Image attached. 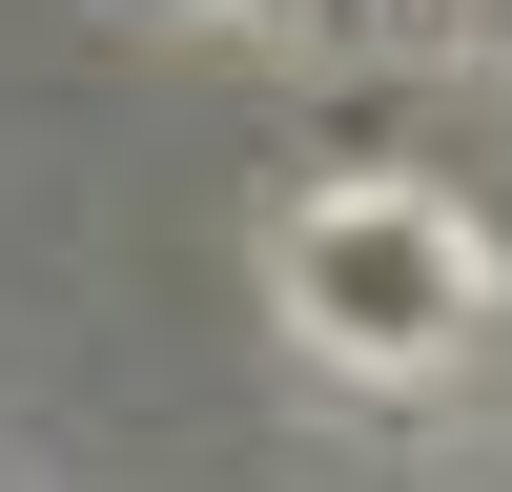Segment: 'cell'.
Instances as JSON below:
<instances>
[{"label": "cell", "instance_id": "1", "mask_svg": "<svg viewBox=\"0 0 512 492\" xmlns=\"http://www.w3.org/2000/svg\"><path fill=\"white\" fill-rule=\"evenodd\" d=\"M267 287H287V328H308L328 369H472L492 349V246L451 226L431 185H328V205H287V246H267Z\"/></svg>", "mask_w": 512, "mask_h": 492}]
</instances>
